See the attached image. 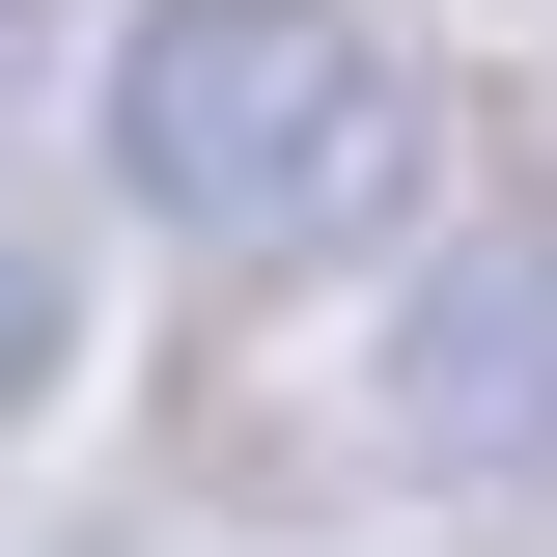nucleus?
Wrapping results in <instances>:
<instances>
[{
  "mask_svg": "<svg viewBox=\"0 0 557 557\" xmlns=\"http://www.w3.org/2000/svg\"><path fill=\"white\" fill-rule=\"evenodd\" d=\"M112 168H139V223L168 251H335V223H391V168H418V84H391V28L362 0H139L112 28Z\"/></svg>",
  "mask_w": 557,
  "mask_h": 557,
  "instance_id": "1",
  "label": "nucleus"
},
{
  "mask_svg": "<svg viewBox=\"0 0 557 557\" xmlns=\"http://www.w3.org/2000/svg\"><path fill=\"white\" fill-rule=\"evenodd\" d=\"M391 446L446 474H557V196H474L391 278Z\"/></svg>",
  "mask_w": 557,
  "mask_h": 557,
  "instance_id": "2",
  "label": "nucleus"
},
{
  "mask_svg": "<svg viewBox=\"0 0 557 557\" xmlns=\"http://www.w3.org/2000/svg\"><path fill=\"white\" fill-rule=\"evenodd\" d=\"M57 362H84V278H57V223L0 196V418H57Z\"/></svg>",
  "mask_w": 557,
  "mask_h": 557,
  "instance_id": "3",
  "label": "nucleus"
},
{
  "mask_svg": "<svg viewBox=\"0 0 557 557\" xmlns=\"http://www.w3.org/2000/svg\"><path fill=\"white\" fill-rule=\"evenodd\" d=\"M0 28H28V0H0Z\"/></svg>",
  "mask_w": 557,
  "mask_h": 557,
  "instance_id": "4",
  "label": "nucleus"
},
{
  "mask_svg": "<svg viewBox=\"0 0 557 557\" xmlns=\"http://www.w3.org/2000/svg\"><path fill=\"white\" fill-rule=\"evenodd\" d=\"M84 557H112V530H84Z\"/></svg>",
  "mask_w": 557,
  "mask_h": 557,
  "instance_id": "5",
  "label": "nucleus"
}]
</instances>
